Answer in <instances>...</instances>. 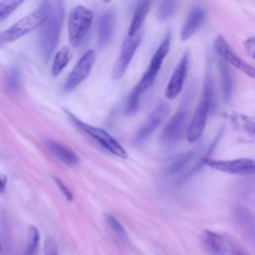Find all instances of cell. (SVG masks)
Instances as JSON below:
<instances>
[{"label":"cell","mask_w":255,"mask_h":255,"mask_svg":"<svg viewBox=\"0 0 255 255\" xmlns=\"http://www.w3.org/2000/svg\"><path fill=\"white\" fill-rule=\"evenodd\" d=\"M52 6L49 0H42L38 8L18 20L8 29L0 32V46L16 41L42 26L48 18Z\"/></svg>","instance_id":"cell-1"},{"label":"cell","mask_w":255,"mask_h":255,"mask_svg":"<svg viewBox=\"0 0 255 255\" xmlns=\"http://www.w3.org/2000/svg\"><path fill=\"white\" fill-rule=\"evenodd\" d=\"M214 106V86L210 73L206 74L202 96L193 113L190 124L186 129V138L189 142L198 140L205 128L208 114Z\"/></svg>","instance_id":"cell-2"},{"label":"cell","mask_w":255,"mask_h":255,"mask_svg":"<svg viewBox=\"0 0 255 255\" xmlns=\"http://www.w3.org/2000/svg\"><path fill=\"white\" fill-rule=\"evenodd\" d=\"M65 9L63 0H57L54 8L42 24L40 33V51L45 62H48L59 43L62 24L64 21Z\"/></svg>","instance_id":"cell-3"},{"label":"cell","mask_w":255,"mask_h":255,"mask_svg":"<svg viewBox=\"0 0 255 255\" xmlns=\"http://www.w3.org/2000/svg\"><path fill=\"white\" fill-rule=\"evenodd\" d=\"M201 243L210 255H250L239 240L226 232L203 230Z\"/></svg>","instance_id":"cell-4"},{"label":"cell","mask_w":255,"mask_h":255,"mask_svg":"<svg viewBox=\"0 0 255 255\" xmlns=\"http://www.w3.org/2000/svg\"><path fill=\"white\" fill-rule=\"evenodd\" d=\"M94 20V13L83 5L75 6L69 14L68 32L71 46L78 47L89 33Z\"/></svg>","instance_id":"cell-5"},{"label":"cell","mask_w":255,"mask_h":255,"mask_svg":"<svg viewBox=\"0 0 255 255\" xmlns=\"http://www.w3.org/2000/svg\"><path fill=\"white\" fill-rule=\"evenodd\" d=\"M170 42H171V34L168 31L163 40L161 41L160 45L158 46V48L156 49V51L154 52L150 62H149V66L146 69V71L144 72V74L142 75L141 79L139 80V82L135 85V87L132 89L134 92H136L138 95L141 96V94L143 92H145L154 82L161 66L163 63V60L165 59L166 55L169 52V48H170Z\"/></svg>","instance_id":"cell-6"},{"label":"cell","mask_w":255,"mask_h":255,"mask_svg":"<svg viewBox=\"0 0 255 255\" xmlns=\"http://www.w3.org/2000/svg\"><path fill=\"white\" fill-rule=\"evenodd\" d=\"M66 114L69 116L71 121L85 133L89 134L93 138H95L98 142H100L106 149H108L111 153H113L116 156H119L121 158H127L128 152L127 150L117 141L108 131H106L103 128L93 127L89 124H86L79 119H77L74 115H72L70 112L66 111Z\"/></svg>","instance_id":"cell-7"},{"label":"cell","mask_w":255,"mask_h":255,"mask_svg":"<svg viewBox=\"0 0 255 255\" xmlns=\"http://www.w3.org/2000/svg\"><path fill=\"white\" fill-rule=\"evenodd\" d=\"M204 164L220 172L235 175H255V159L235 158V159H213L206 158Z\"/></svg>","instance_id":"cell-8"},{"label":"cell","mask_w":255,"mask_h":255,"mask_svg":"<svg viewBox=\"0 0 255 255\" xmlns=\"http://www.w3.org/2000/svg\"><path fill=\"white\" fill-rule=\"evenodd\" d=\"M214 51L217 53L220 59L230 64L237 70L241 71L246 76L255 80V67L245 62L230 46L226 39L222 35H218L213 43Z\"/></svg>","instance_id":"cell-9"},{"label":"cell","mask_w":255,"mask_h":255,"mask_svg":"<svg viewBox=\"0 0 255 255\" xmlns=\"http://www.w3.org/2000/svg\"><path fill=\"white\" fill-rule=\"evenodd\" d=\"M187 110L186 107H181L168 121L160 133V143L165 147L175 145L183 135L185 129Z\"/></svg>","instance_id":"cell-10"},{"label":"cell","mask_w":255,"mask_h":255,"mask_svg":"<svg viewBox=\"0 0 255 255\" xmlns=\"http://www.w3.org/2000/svg\"><path fill=\"white\" fill-rule=\"evenodd\" d=\"M142 33L139 30L132 36H128L126 38V40L123 42L121 54L118 59V61L115 64L114 70H113V79L114 80H120L124 77L127 69L128 68V65L141 41Z\"/></svg>","instance_id":"cell-11"},{"label":"cell","mask_w":255,"mask_h":255,"mask_svg":"<svg viewBox=\"0 0 255 255\" xmlns=\"http://www.w3.org/2000/svg\"><path fill=\"white\" fill-rule=\"evenodd\" d=\"M96 61V53L94 50H88L74 66L70 75L68 76L65 85L64 91L71 92L75 90L83 81L89 76L94 64Z\"/></svg>","instance_id":"cell-12"},{"label":"cell","mask_w":255,"mask_h":255,"mask_svg":"<svg viewBox=\"0 0 255 255\" xmlns=\"http://www.w3.org/2000/svg\"><path fill=\"white\" fill-rule=\"evenodd\" d=\"M189 63H190V55H189V52L187 51L182 55L180 61L178 62L177 66L175 67L169 79V82L164 92V96L166 99L174 100L180 94L188 74Z\"/></svg>","instance_id":"cell-13"},{"label":"cell","mask_w":255,"mask_h":255,"mask_svg":"<svg viewBox=\"0 0 255 255\" xmlns=\"http://www.w3.org/2000/svg\"><path fill=\"white\" fill-rule=\"evenodd\" d=\"M169 112V107L166 103L159 104L153 112L149 115L146 121L143 123L141 128L137 130L135 134V141L142 142L144 141L162 123Z\"/></svg>","instance_id":"cell-14"},{"label":"cell","mask_w":255,"mask_h":255,"mask_svg":"<svg viewBox=\"0 0 255 255\" xmlns=\"http://www.w3.org/2000/svg\"><path fill=\"white\" fill-rule=\"evenodd\" d=\"M233 216L243 235L255 246V214L244 206H236Z\"/></svg>","instance_id":"cell-15"},{"label":"cell","mask_w":255,"mask_h":255,"mask_svg":"<svg viewBox=\"0 0 255 255\" xmlns=\"http://www.w3.org/2000/svg\"><path fill=\"white\" fill-rule=\"evenodd\" d=\"M206 18V12L201 6H194L187 15L180 31V39L188 40L201 27Z\"/></svg>","instance_id":"cell-16"},{"label":"cell","mask_w":255,"mask_h":255,"mask_svg":"<svg viewBox=\"0 0 255 255\" xmlns=\"http://www.w3.org/2000/svg\"><path fill=\"white\" fill-rule=\"evenodd\" d=\"M116 16L113 10L105 11L99 21V45L106 47L112 39L115 28Z\"/></svg>","instance_id":"cell-17"},{"label":"cell","mask_w":255,"mask_h":255,"mask_svg":"<svg viewBox=\"0 0 255 255\" xmlns=\"http://www.w3.org/2000/svg\"><path fill=\"white\" fill-rule=\"evenodd\" d=\"M47 148L61 161H63L67 165H75L79 162V156L76 152H74L69 147L53 140L47 139L46 140Z\"/></svg>","instance_id":"cell-18"},{"label":"cell","mask_w":255,"mask_h":255,"mask_svg":"<svg viewBox=\"0 0 255 255\" xmlns=\"http://www.w3.org/2000/svg\"><path fill=\"white\" fill-rule=\"evenodd\" d=\"M151 3H152V0H139L138 1L136 8L134 10V13L132 15V19L129 24L128 36H132L140 30V27H141L142 23L144 22L146 15L149 12Z\"/></svg>","instance_id":"cell-19"},{"label":"cell","mask_w":255,"mask_h":255,"mask_svg":"<svg viewBox=\"0 0 255 255\" xmlns=\"http://www.w3.org/2000/svg\"><path fill=\"white\" fill-rule=\"evenodd\" d=\"M229 120L237 129L255 137V118L244 114L232 113L229 115Z\"/></svg>","instance_id":"cell-20"},{"label":"cell","mask_w":255,"mask_h":255,"mask_svg":"<svg viewBox=\"0 0 255 255\" xmlns=\"http://www.w3.org/2000/svg\"><path fill=\"white\" fill-rule=\"evenodd\" d=\"M219 73L221 78V85H222V94L223 99L226 103H228L232 97V90H233V80L230 73V70L224 60L219 61Z\"/></svg>","instance_id":"cell-21"},{"label":"cell","mask_w":255,"mask_h":255,"mask_svg":"<svg viewBox=\"0 0 255 255\" xmlns=\"http://www.w3.org/2000/svg\"><path fill=\"white\" fill-rule=\"evenodd\" d=\"M72 56L73 54L69 47H63L56 53L51 68V73L53 77H57L62 73V71L71 61Z\"/></svg>","instance_id":"cell-22"},{"label":"cell","mask_w":255,"mask_h":255,"mask_svg":"<svg viewBox=\"0 0 255 255\" xmlns=\"http://www.w3.org/2000/svg\"><path fill=\"white\" fill-rule=\"evenodd\" d=\"M196 155V150H188L186 152H183L179 155H177L173 161L168 165L166 172L169 175H175L178 172H180Z\"/></svg>","instance_id":"cell-23"},{"label":"cell","mask_w":255,"mask_h":255,"mask_svg":"<svg viewBox=\"0 0 255 255\" xmlns=\"http://www.w3.org/2000/svg\"><path fill=\"white\" fill-rule=\"evenodd\" d=\"M179 0H161L158 11H157V18L160 21H165L170 18L178 7Z\"/></svg>","instance_id":"cell-24"},{"label":"cell","mask_w":255,"mask_h":255,"mask_svg":"<svg viewBox=\"0 0 255 255\" xmlns=\"http://www.w3.org/2000/svg\"><path fill=\"white\" fill-rule=\"evenodd\" d=\"M40 240V233L36 226L30 225L27 229V247H26V253L28 255H33L39 244Z\"/></svg>","instance_id":"cell-25"},{"label":"cell","mask_w":255,"mask_h":255,"mask_svg":"<svg viewBox=\"0 0 255 255\" xmlns=\"http://www.w3.org/2000/svg\"><path fill=\"white\" fill-rule=\"evenodd\" d=\"M21 84V73L17 68H12L6 75L5 85L6 90L10 93H15L19 90Z\"/></svg>","instance_id":"cell-26"},{"label":"cell","mask_w":255,"mask_h":255,"mask_svg":"<svg viewBox=\"0 0 255 255\" xmlns=\"http://www.w3.org/2000/svg\"><path fill=\"white\" fill-rule=\"evenodd\" d=\"M26 0H1L0 1V21L8 18Z\"/></svg>","instance_id":"cell-27"},{"label":"cell","mask_w":255,"mask_h":255,"mask_svg":"<svg viewBox=\"0 0 255 255\" xmlns=\"http://www.w3.org/2000/svg\"><path fill=\"white\" fill-rule=\"evenodd\" d=\"M106 220H107L108 224L111 226V228L114 230V232L122 239V241H124V242L128 241V235L126 229L124 228V226L121 224V222L115 216L108 214L106 216Z\"/></svg>","instance_id":"cell-28"},{"label":"cell","mask_w":255,"mask_h":255,"mask_svg":"<svg viewBox=\"0 0 255 255\" xmlns=\"http://www.w3.org/2000/svg\"><path fill=\"white\" fill-rule=\"evenodd\" d=\"M139 99H140V95H138L136 92L132 90L128 95V98L126 104V108H125L126 115L131 116L137 111L138 105H139Z\"/></svg>","instance_id":"cell-29"},{"label":"cell","mask_w":255,"mask_h":255,"mask_svg":"<svg viewBox=\"0 0 255 255\" xmlns=\"http://www.w3.org/2000/svg\"><path fill=\"white\" fill-rule=\"evenodd\" d=\"M44 255H59V248L56 240L47 237L44 242Z\"/></svg>","instance_id":"cell-30"},{"label":"cell","mask_w":255,"mask_h":255,"mask_svg":"<svg viewBox=\"0 0 255 255\" xmlns=\"http://www.w3.org/2000/svg\"><path fill=\"white\" fill-rule=\"evenodd\" d=\"M54 179H55V182H56V184L58 185L59 189L61 190V192H62L63 195L65 196V198H66L68 201H72V200L74 199V196H73V193L71 192V190H70V189L66 186V184H65L62 180H60L59 178L54 177Z\"/></svg>","instance_id":"cell-31"},{"label":"cell","mask_w":255,"mask_h":255,"mask_svg":"<svg viewBox=\"0 0 255 255\" xmlns=\"http://www.w3.org/2000/svg\"><path fill=\"white\" fill-rule=\"evenodd\" d=\"M244 48L248 56L255 60V36L249 37L244 42Z\"/></svg>","instance_id":"cell-32"},{"label":"cell","mask_w":255,"mask_h":255,"mask_svg":"<svg viewBox=\"0 0 255 255\" xmlns=\"http://www.w3.org/2000/svg\"><path fill=\"white\" fill-rule=\"evenodd\" d=\"M7 185V176L5 174L0 173V193H3L6 189Z\"/></svg>","instance_id":"cell-33"},{"label":"cell","mask_w":255,"mask_h":255,"mask_svg":"<svg viewBox=\"0 0 255 255\" xmlns=\"http://www.w3.org/2000/svg\"><path fill=\"white\" fill-rule=\"evenodd\" d=\"M102 1H103L104 3H106V4H107V3H110L112 0H102Z\"/></svg>","instance_id":"cell-34"},{"label":"cell","mask_w":255,"mask_h":255,"mask_svg":"<svg viewBox=\"0 0 255 255\" xmlns=\"http://www.w3.org/2000/svg\"><path fill=\"white\" fill-rule=\"evenodd\" d=\"M0 250H1V246H0Z\"/></svg>","instance_id":"cell-35"}]
</instances>
